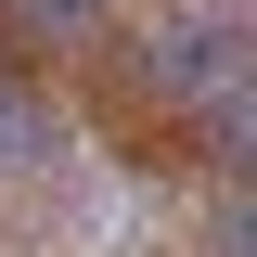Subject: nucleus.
I'll use <instances>...</instances> for the list:
<instances>
[{
	"label": "nucleus",
	"mask_w": 257,
	"mask_h": 257,
	"mask_svg": "<svg viewBox=\"0 0 257 257\" xmlns=\"http://www.w3.org/2000/svg\"><path fill=\"white\" fill-rule=\"evenodd\" d=\"M39 13V39H64V26H155V13H193V0H26Z\"/></svg>",
	"instance_id": "obj_1"
}]
</instances>
